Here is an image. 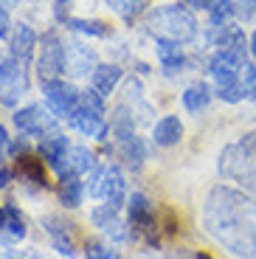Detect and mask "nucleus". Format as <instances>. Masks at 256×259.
<instances>
[{
  "label": "nucleus",
  "mask_w": 256,
  "mask_h": 259,
  "mask_svg": "<svg viewBox=\"0 0 256 259\" xmlns=\"http://www.w3.org/2000/svg\"><path fill=\"white\" fill-rule=\"evenodd\" d=\"M203 226L234 256L256 259V200L245 192L214 186L203 203Z\"/></svg>",
  "instance_id": "nucleus-1"
},
{
  "label": "nucleus",
  "mask_w": 256,
  "mask_h": 259,
  "mask_svg": "<svg viewBox=\"0 0 256 259\" xmlns=\"http://www.w3.org/2000/svg\"><path fill=\"white\" fill-rule=\"evenodd\" d=\"M220 175L242 183L256 192V133H248L239 144H231L220 152Z\"/></svg>",
  "instance_id": "nucleus-2"
},
{
  "label": "nucleus",
  "mask_w": 256,
  "mask_h": 259,
  "mask_svg": "<svg viewBox=\"0 0 256 259\" xmlns=\"http://www.w3.org/2000/svg\"><path fill=\"white\" fill-rule=\"evenodd\" d=\"M147 31L155 39H172V42H192L197 34V23H194L192 12L183 6H158L147 17Z\"/></svg>",
  "instance_id": "nucleus-3"
},
{
  "label": "nucleus",
  "mask_w": 256,
  "mask_h": 259,
  "mask_svg": "<svg viewBox=\"0 0 256 259\" xmlns=\"http://www.w3.org/2000/svg\"><path fill=\"white\" fill-rule=\"evenodd\" d=\"M102 93H96L93 88L84 93H79V107L76 113L71 116V124L84 133V136H96L104 138L107 136V124H104V102H102Z\"/></svg>",
  "instance_id": "nucleus-4"
},
{
  "label": "nucleus",
  "mask_w": 256,
  "mask_h": 259,
  "mask_svg": "<svg viewBox=\"0 0 256 259\" xmlns=\"http://www.w3.org/2000/svg\"><path fill=\"white\" fill-rule=\"evenodd\" d=\"M62 68H65V46L59 42L57 31H48L42 37V46H39L37 73L42 82H51V79H59Z\"/></svg>",
  "instance_id": "nucleus-5"
},
{
  "label": "nucleus",
  "mask_w": 256,
  "mask_h": 259,
  "mask_svg": "<svg viewBox=\"0 0 256 259\" xmlns=\"http://www.w3.org/2000/svg\"><path fill=\"white\" fill-rule=\"evenodd\" d=\"M42 91H45V102H48L51 113H57L59 118H68V121H71V116L79 107V93L73 91L68 82H62V79L42 82Z\"/></svg>",
  "instance_id": "nucleus-6"
},
{
  "label": "nucleus",
  "mask_w": 256,
  "mask_h": 259,
  "mask_svg": "<svg viewBox=\"0 0 256 259\" xmlns=\"http://www.w3.org/2000/svg\"><path fill=\"white\" fill-rule=\"evenodd\" d=\"M90 194L93 197H104L110 206H121L124 197H127V183H124V175L118 166H107L104 172H96V181L90 186Z\"/></svg>",
  "instance_id": "nucleus-7"
},
{
  "label": "nucleus",
  "mask_w": 256,
  "mask_h": 259,
  "mask_svg": "<svg viewBox=\"0 0 256 259\" xmlns=\"http://www.w3.org/2000/svg\"><path fill=\"white\" fill-rule=\"evenodd\" d=\"M14 127L26 136H42V133L54 130V116L39 104H31V107H23L14 113Z\"/></svg>",
  "instance_id": "nucleus-8"
},
{
  "label": "nucleus",
  "mask_w": 256,
  "mask_h": 259,
  "mask_svg": "<svg viewBox=\"0 0 256 259\" xmlns=\"http://www.w3.org/2000/svg\"><path fill=\"white\" fill-rule=\"evenodd\" d=\"M130 223H133L135 231H147L149 240H155L152 231H155V226H158V223H155V206L138 192L130 197Z\"/></svg>",
  "instance_id": "nucleus-9"
},
{
  "label": "nucleus",
  "mask_w": 256,
  "mask_h": 259,
  "mask_svg": "<svg viewBox=\"0 0 256 259\" xmlns=\"http://www.w3.org/2000/svg\"><path fill=\"white\" fill-rule=\"evenodd\" d=\"M90 220H93V226L102 228L104 234H110L113 240H124V237H127V231L121 228V220H118V208L110 206V203L93 208V211H90Z\"/></svg>",
  "instance_id": "nucleus-10"
},
{
  "label": "nucleus",
  "mask_w": 256,
  "mask_h": 259,
  "mask_svg": "<svg viewBox=\"0 0 256 259\" xmlns=\"http://www.w3.org/2000/svg\"><path fill=\"white\" fill-rule=\"evenodd\" d=\"M34 46H37V34H34L31 26L20 23L12 34V59H17L20 65H26L34 54Z\"/></svg>",
  "instance_id": "nucleus-11"
},
{
  "label": "nucleus",
  "mask_w": 256,
  "mask_h": 259,
  "mask_svg": "<svg viewBox=\"0 0 256 259\" xmlns=\"http://www.w3.org/2000/svg\"><path fill=\"white\" fill-rule=\"evenodd\" d=\"M93 163H96V161H93V155H90L88 149H84V147H73L57 172H59V178H62V175H84V172L93 169Z\"/></svg>",
  "instance_id": "nucleus-12"
},
{
  "label": "nucleus",
  "mask_w": 256,
  "mask_h": 259,
  "mask_svg": "<svg viewBox=\"0 0 256 259\" xmlns=\"http://www.w3.org/2000/svg\"><path fill=\"white\" fill-rule=\"evenodd\" d=\"M152 138H155V144H160V147H175V144L183 138V124L178 121V116L160 118V121L155 124V130H152Z\"/></svg>",
  "instance_id": "nucleus-13"
},
{
  "label": "nucleus",
  "mask_w": 256,
  "mask_h": 259,
  "mask_svg": "<svg viewBox=\"0 0 256 259\" xmlns=\"http://www.w3.org/2000/svg\"><path fill=\"white\" fill-rule=\"evenodd\" d=\"M217 96L228 104H237L245 99V88H242V79L239 73H217Z\"/></svg>",
  "instance_id": "nucleus-14"
},
{
  "label": "nucleus",
  "mask_w": 256,
  "mask_h": 259,
  "mask_svg": "<svg viewBox=\"0 0 256 259\" xmlns=\"http://www.w3.org/2000/svg\"><path fill=\"white\" fill-rule=\"evenodd\" d=\"M214 42L220 46V51H231V54H237V57H242V59H245V48H250L239 26H225L223 31L217 34Z\"/></svg>",
  "instance_id": "nucleus-15"
},
{
  "label": "nucleus",
  "mask_w": 256,
  "mask_h": 259,
  "mask_svg": "<svg viewBox=\"0 0 256 259\" xmlns=\"http://www.w3.org/2000/svg\"><path fill=\"white\" fill-rule=\"evenodd\" d=\"M118 79H121V68L118 65H96L93 68V91L102 93V96H110L115 91Z\"/></svg>",
  "instance_id": "nucleus-16"
},
{
  "label": "nucleus",
  "mask_w": 256,
  "mask_h": 259,
  "mask_svg": "<svg viewBox=\"0 0 256 259\" xmlns=\"http://www.w3.org/2000/svg\"><path fill=\"white\" fill-rule=\"evenodd\" d=\"M39 152H42V158L51 163L54 169H59V166H62V161L68 158V152H71V147H68V138H65V136H57V133H54V136H48L42 141Z\"/></svg>",
  "instance_id": "nucleus-17"
},
{
  "label": "nucleus",
  "mask_w": 256,
  "mask_h": 259,
  "mask_svg": "<svg viewBox=\"0 0 256 259\" xmlns=\"http://www.w3.org/2000/svg\"><path fill=\"white\" fill-rule=\"evenodd\" d=\"M17 169L20 175L26 178V181L37 183V186H45V166H42V158H34L28 155V152H23V155H17Z\"/></svg>",
  "instance_id": "nucleus-18"
},
{
  "label": "nucleus",
  "mask_w": 256,
  "mask_h": 259,
  "mask_svg": "<svg viewBox=\"0 0 256 259\" xmlns=\"http://www.w3.org/2000/svg\"><path fill=\"white\" fill-rule=\"evenodd\" d=\"M245 59L237 57V54L231 51H217L211 57V62H208V71H211V76H217V73H239L242 71Z\"/></svg>",
  "instance_id": "nucleus-19"
},
{
  "label": "nucleus",
  "mask_w": 256,
  "mask_h": 259,
  "mask_svg": "<svg viewBox=\"0 0 256 259\" xmlns=\"http://www.w3.org/2000/svg\"><path fill=\"white\" fill-rule=\"evenodd\" d=\"M208 102H211V91H208V84H203V82L192 84V88L183 93V107L189 113L205 110V107H208Z\"/></svg>",
  "instance_id": "nucleus-20"
},
{
  "label": "nucleus",
  "mask_w": 256,
  "mask_h": 259,
  "mask_svg": "<svg viewBox=\"0 0 256 259\" xmlns=\"http://www.w3.org/2000/svg\"><path fill=\"white\" fill-rule=\"evenodd\" d=\"M59 194H62V203L68 208H76L82 203L84 186L79 181V175H62V183H59Z\"/></svg>",
  "instance_id": "nucleus-21"
},
{
  "label": "nucleus",
  "mask_w": 256,
  "mask_h": 259,
  "mask_svg": "<svg viewBox=\"0 0 256 259\" xmlns=\"http://www.w3.org/2000/svg\"><path fill=\"white\" fill-rule=\"evenodd\" d=\"M68 226V223H65ZM65 226L59 220H54V217H48L45 220V228H48V234H51V240H54V248H57L59 253H65V256H73V242H71V237L65 234Z\"/></svg>",
  "instance_id": "nucleus-22"
},
{
  "label": "nucleus",
  "mask_w": 256,
  "mask_h": 259,
  "mask_svg": "<svg viewBox=\"0 0 256 259\" xmlns=\"http://www.w3.org/2000/svg\"><path fill=\"white\" fill-rule=\"evenodd\" d=\"M147 3H149V0H107V6L113 9L121 20H127V23H133V20L144 12Z\"/></svg>",
  "instance_id": "nucleus-23"
},
{
  "label": "nucleus",
  "mask_w": 256,
  "mask_h": 259,
  "mask_svg": "<svg viewBox=\"0 0 256 259\" xmlns=\"http://www.w3.org/2000/svg\"><path fill=\"white\" fill-rule=\"evenodd\" d=\"M118 149H121V155L127 158L130 166H141V161H144V147H141V141H138L135 136L118 138Z\"/></svg>",
  "instance_id": "nucleus-24"
},
{
  "label": "nucleus",
  "mask_w": 256,
  "mask_h": 259,
  "mask_svg": "<svg viewBox=\"0 0 256 259\" xmlns=\"http://www.w3.org/2000/svg\"><path fill=\"white\" fill-rule=\"evenodd\" d=\"M6 237L9 242H17L26 237V223H23V217L14 206H6Z\"/></svg>",
  "instance_id": "nucleus-25"
},
{
  "label": "nucleus",
  "mask_w": 256,
  "mask_h": 259,
  "mask_svg": "<svg viewBox=\"0 0 256 259\" xmlns=\"http://www.w3.org/2000/svg\"><path fill=\"white\" fill-rule=\"evenodd\" d=\"M208 17H211L214 26H223L234 17V3L231 0H211V6H208Z\"/></svg>",
  "instance_id": "nucleus-26"
},
{
  "label": "nucleus",
  "mask_w": 256,
  "mask_h": 259,
  "mask_svg": "<svg viewBox=\"0 0 256 259\" xmlns=\"http://www.w3.org/2000/svg\"><path fill=\"white\" fill-rule=\"evenodd\" d=\"M71 28L73 31H82V34H90V37H104L107 34V26L99 23V20H71Z\"/></svg>",
  "instance_id": "nucleus-27"
},
{
  "label": "nucleus",
  "mask_w": 256,
  "mask_h": 259,
  "mask_svg": "<svg viewBox=\"0 0 256 259\" xmlns=\"http://www.w3.org/2000/svg\"><path fill=\"white\" fill-rule=\"evenodd\" d=\"M239 79H242V88H245V96L256 102V65L245 62L242 71H239Z\"/></svg>",
  "instance_id": "nucleus-28"
},
{
  "label": "nucleus",
  "mask_w": 256,
  "mask_h": 259,
  "mask_svg": "<svg viewBox=\"0 0 256 259\" xmlns=\"http://www.w3.org/2000/svg\"><path fill=\"white\" fill-rule=\"evenodd\" d=\"M84 256L88 259H118V253L110 245H102V242H88L84 245Z\"/></svg>",
  "instance_id": "nucleus-29"
},
{
  "label": "nucleus",
  "mask_w": 256,
  "mask_h": 259,
  "mask_svg": "<svg viewBox=\"0 0 256 259\" xmlns=\"http://www.w3.org/2000/svg\"><path fill=\"white\" fill-rule=\"evenodd\" d=\"M6 149H9V136H6V127L0 124V161L6 158Z\"/></svg>",
  "instance_id": "nucleus-30"
},
{
  "label": "nucleus",
  "mask_w": 256,
  "mask_h": 259,
  "mask_svg": "<svg viewBox=\"0 0 256 259\" xmlns=\"http://www.w3.org/2000/svg\"><path fill=\"white\" fill-rule=\"evenodd\" d=\"M6 31H9V12L0 6V37H6Z\"/></svg>",
  "instance_id": "nucleus-31"
},
{
  "label": "nucleus",
  "mask_w": 256,
  "mask_h": 259,
  "mask_svg": "<svg viewBox=\"0 0 256 259\" xmlns=\"http://www.w3.org/2000/svg\"><path fill=\"white\" fill-rule=\"evenodd\" d=\"M3 242H9V237H6V208H0V245Z\"/></svg>",
  "instance_id": "nucleus-32"
},
{
  "label": "nucleus",
  "mask_w": 256,
  "mask_h": 259,
  "mask_svg": "<svg viewBox=\"0 0 256 259\" xmlns=\"http://www.w3.org/2000/svg\"><path fill=\"white\" fill-rule=\"evenodd\" d=\"M239 3H242V14H256V0H239Z\"/></svg>",
  "instance_id": "nucleus-33"
},
{
  "label": "nucleus",
  "mask_w": 256,
  "mask_h": 259,
  "mask_svg": "<svg viewBox=\"0 0 256 259\" xmlns=\"http://www.w3.org/2000/svg\"><path fill=\"white\" fill-rule=\"evenodd\" d=\"M189 6H194V9H208L211 6V0H186Z\"/></svg>",
  "instance_id": "nucleus-34"
},
{
  "label": "nucleus",
  "mask_w": 256,
  "mask_h": 259,
  "mask_svg": "<svg viewBox=\"0 0 256 259\" xmlns=\"http://www.w3.org/2000/svg\"><path fill=\"white\" fill-rule=\"evenodd\" d=\"M180 259H211L208 253H180Z\"/></svg>",
  "instance_id": "nucleus-35"
},
{
  "label": "nucleus",
  "mask_w": 256,
  "mask_h": 259,
  "mask_svg": "<svg viewBox=\"0 0 256 259\" xmlns=\"http://www.w3.org/2000/svg\"><path fill=\"white\" fill-rule=\"evenodd\" d=\"M9 178H12V175H9V169H0V189L9 183Z\"/></svg>",
  "instance_id": "nucleus-36"
},
{
  "label": "nucleus",
  "mask_w": 256,
  "mask_h": 259,
  "mask_svg": "<svg viewBox=\"0 0 256 259\" xmlns=\"http://www.w3.org/2000/svg\"><path fill=\"white\" fill-rule=\"evenodd\" d=\"M250 51H253V57H256V31L250 34Z\"/></svg>",
  "instance_id": "nucleus-37"
}]
</instances>
